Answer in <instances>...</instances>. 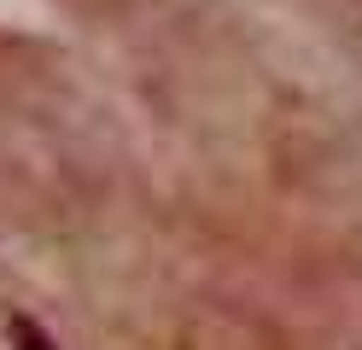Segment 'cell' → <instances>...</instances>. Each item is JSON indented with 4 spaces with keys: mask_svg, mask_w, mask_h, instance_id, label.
Returning a JSON list of instances; mask_svg holds the SVG:
<instances>
[{
    "mask_svg": "<svg viewBox=\"0 0 362 350\" xmlns=\"http://www.w3.org/2000/svg\"><path fill=\"white\" fill-rule=\"evenodd\" d=\"M6 339H12V350H53V339L41 333V321H30V315H12Z\"/></svg>",
    "mask_w": 362,
    "mask_h": 350,
    "instance_id": "obj_1",
    "label": "cell"
}]
</instances>
